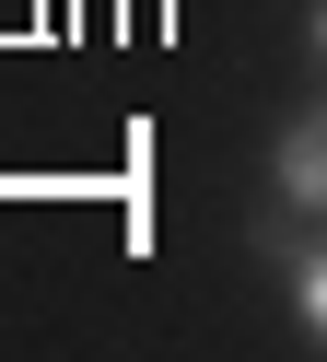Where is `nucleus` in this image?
<instances>
[{
    "mask_svg": "<svg viewBox=\"0 0 327 362\" xmlns=\"http://www.w3.org/2000/svg\"><path fill=\"white\" fill-rule=\"evenodd\" d=\"M269 187H280L292 222H327V105H304V117L269 141Z\"/></svg>",
    "mask_w": 327,
    "mask_h": 362,
    "instance_id": "nucleus-1",
    "label": "nucleus"
},
{
    "mask_svg": "<svg viewBox=\"0 0 327 362\" xmlns=\"http://www.w3.org/2000/svg\"><path fill=\"white\" fill-rule=\"evenodd\" d=\"M280 281H292V315H304V339L327 351V234H280Z\"/></svg>",
    "mask_w": 327,
    "mask_h": 362,
    "instance_id": "nucleus-2",
    "label": "nucleus"
},
{
    "mask_svg": "<svg viewBox=\"0 0 327 362\" xmlns=\"http://www.w3.org/2000/svg\"><path fill=\"white\" fill-rule=\"evenodd\" d=\"M304 47H316V71H327V0H316V12H304Z\"/></svg>",
    "mask_w": 327,
    "mask_h": 362,
    "instance_id": "nucleus-3",
    "label": "nucleus"
}]
</instances>
